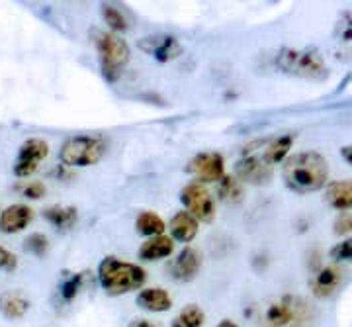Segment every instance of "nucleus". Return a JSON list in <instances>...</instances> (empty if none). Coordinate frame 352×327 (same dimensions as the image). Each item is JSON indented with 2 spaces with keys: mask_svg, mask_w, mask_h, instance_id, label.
<instances>
[{
  "mask_svg": "<svg viewBox=\"0 0 352 327\" xmlns=\"http://www.w3.org/2000/svg\"><path fill=\"white\" fill-rule=\"evenodd\" d=\"M329 176L327 161L315 151L298 153L289 157L282 169L284 184L294 192L309 194L325 187Z\"/></svg>",
  "mask_w": 352,
  "mask_h": 327,
  "instance_id": "nucleus-1",
  "label": "nucleus"
},
{
  "mask_svg": "<svg viewBox=\"0 0 352 327\" xmlns=\"http://www.w3.org/2000/svg\"><path fill=\"white\" fill-rule=\"evenodd\" d=\"M147 280L143 266L116 257H104L98 264V282L108 296H124L131 290L141 288Z\"/></svg>",
  "mask_w": 352,
  "mask_h": 327,
  "instance_id": "nucleus-2",
  "label": "nucleus"
},
{
  "mask_svg": "<svg viewBox=\"0 0 352 327\" xmlns=\"http://www.w3.org/2000/svg\"><path fill=\"white\" fill-rule=\"evenodd\" d=\"M94 45L98 51L102 75L106 81H118L122 71L129 63L131 51L129 45L122 38H118L112 32H94Z\"/></svg>",
  "mask_w": 352,
  "mask_h": 327,
  "instance_id": "nucleus-3",
  "label": "nucleus"
},
{
  "mask_svg": "<svg viewBox=\"0 0 352 327\" xmlns=\"http://www.w3.org/2000/svg\"><path fill=\"white\" fill-rule=\"evenodd\" d=\"M311 312L303 300L296 296H284L268 304L261 314V327H307Z\"/></svg>",
  "mask_w": 352,
  "mask_h": 327,
  "instance_id": "nucleus-4",
  "label": "nucleus"
},
{
  "mask_svg": "<svg viewBox=\"0 0 352 327\" xmlns=\"http://www.w3.org/2000/svg\"><path fill=\"white\" fill-rule=\"evenodd\" d=\"M276 65L280 71H284L288 75L314 78V81H321L329 73L323 57L314 50H289V48H284L276 55Z\"/></svg>",
  "mask_w": 352,
  "mask_h": 327,
  "instance_id": "nucleus-5",
  "label": "nucleus"
},
{
  "mask_svg": "<svg viewBox=\"0 0 352 327\" xmlns=\"http://www.w3.org/2000/svg\"><path fill=\"white\" fill-rule=\"evenodd\" d=\"M106 153V141L98 136H75L61 145L59 159L67 167L96 165Z\"/></svg>",
  "mask_w": 352,
  "mask_h": 327,
  "instance_id": "nucleus-6",
  "label": "nucleus"
},
{
  "mask_svg": "<svg viewBox=\"0 0 352 327\" xmlns=\"http://www.w3.org/2000/svg\"><path fill=\"white\" fill-rule=\"evenodd\" d=\"M180 202L184 204L188 212L196 222H212L215 218V200L212 192L200 182H192L184 187L180 192Z\"/></svg>",
  "mask_w": 352,
  "mask_h": 327,
  "instance_id": "nucleus-7",
  "label": "nucleus"
},
{
  "mask_svg": "<svg viewBox=\"0 0 352 327\" xmlns=\"http://www.w3.org/2000/svg\"><path fill=\"white\" fill-rule=\"evenodd\" d=\"M50 155V145L47 141L39 138L25 139L24 143L18 149V157L14 161L12 173L18 178H25V176L34 175L38 171L39 163Z\"/></svg>",
  "mask_w": 352,
  "mask_h": 327,
  "instance_id": "nucleus-8",
  "label": "nucleus"
},
{
  "mask_svg": "<svg viewBox=\"0 0 352 327\" xmlns=\"http://www.w3.org/2000/svg\"><path fill=\"white\" fill-rule=\"evenodd\" d=\"M186 173L194 176L200 184H206V182L217 184L226 176V161L215 151L198 153L186 165Z\"/></svg>",
  "mask_w": 352,
  "mask_h": 327,
  "instance_id": "nucleus-9",
  "label": "nucleus"
},
{
  "mask_svg": "<svg viewBox=\"0 0 352 327\" xmlns=\"http://www.w3.org/2000/svg\"><path fill=\"white\" fill-rule=\"evenodd\" d=\"M138 45L139 50L151 55L153 59H157L159 63H168L182 53V45L178 43V39L173 38V36H164V34L147 36V38L141 39Z\"/></svg>",
  "mask_w": 352,
  "mask_h": 327,
  "instance_id": "nucleus-10",
  "label": "nucleus"
},
{
  "mask_svg": "<svg viewBox=\"0 0 352 327\" xmlns=\"http://www.w3.org/2000/svg\"><path fill=\"white\" fill-rule=\"evenodd\" d=\"M235 173L241 182H251V184H266L272 178V167L264 163L261 155L245 153L235 165Z\"/></svg>",
  "mask_w": 352,
  "mask_h": 327,
  "instance_id": "nucleus-11",
  "label": "nucleus"
},
{
  "mask_svg": "<svg viewBox=\"0 0 352 327\" xmlns=\"http://www.w3.org/2000/svg\"><path fill=\"white\" fill-rule=\"evenodd\" d=\"M201 268V253L194 247H184L176 255V259L168 266L170 277L178 282H190L198 277Z\"/></svg>",
  "mask_w": 352,
  "mask_h": 327,
  "instance_id": "nucleus-12",
  "label": "nucleus"
},
{
  "mask_svg": "<svg viewBox=\"0 0 352 327\" xmlns=\"http://www.w3.org/2000/svg\"><path fill=\"white\" fill-rule=\"evenodd\" d=\"M344 280V275L340 271L337 264H329V266H323L309 282V288L314 292L317 298H329L333 296L337 290L340 288Z\"/></svg>",
  "mask_w": 352,
  "mask_h": 327,
  "instance_id": "nucleus-13",
  "label": "nucleus"
},
{
  "mask_svg": "<svg viewBox=\"0 0 352 327\" xmlns=\"http://www.w3.org/2000/svg\"><path fill=\"white\" fill-rule=\"evenodd\" d=\"M34 212L25 204H12L0 214V233H18L32 224Z\"/></svg>",
  "mask_w": 352,
  "mask_h": 327,
  "instance_id": "nucleus-14",
  "label": "nucleus"
},
{
  "mask_svg": "<svg viewBox=\"0 0 352 327\" xmlns=\"http://www.w3.org/2000/svg\"><path fill=\"white\" fill-rule=\"evenodd\" d=\"M135 304L147 312L161 314V312H168L173 308V298L164 288H143L138 292Z\"/></svg>",
  "mask_w": 352,
  "mask_h": 327,
  "instance_id": "nucleus-15",
  "label": "nucleus"
},
{
  "mask_svg": "<svg viewBox=\"0 0 352 327\" xmlns=\"http://www.w3.org/2000/svg\"><path fill=\"white\" fill-rule=\"evenodd\" d=\"M175 251V241L168 235H157V238H149L141 245L139 249V257L143 261H161L170 257Z\"/></svg>",
  "mask_w": 352,
  "mask_h": 327,
  "instance_id": "nucleus-16",
  "label": "nucleus"
},
{
  "mask_svg": "<svg viewBox=\"0 0 352 327\" xmlns=\"http://www.w3.org/2000/svg\"><path fill=\"white\" fill-rule=\"evenodd\" d=\"M292 145H294V136L288 134V136H280V138L266 141V147L258 153H261V159H263L264 163L268 165V167H274V165L282 163L288 157Z\"/></svg>",
  "mask_w": 352,
  "mask_h": 327,
  "instance_id": "nucleus-17",
  "label": "nucleus"
},
{
  "mask_svg": "<svg viewBox=\"0 0 352 327\" xmlns=\"http://www.w3.org/2000/svg\"><path fill=\"white\" fill-rule=\"evenodd\" d=\"M170 233H173V241L190 243L198 233V222L188 212H176L170 220Z\"/></svg>",
  "mask_w": 352,
  "mask_h": 327,
  "instance_id": "nucleus-18",
  "label": "nucleus"
},
{
  "mask_svg": "<svg viewBox=\"0 0 352 327\" xmlns=\"http://www.w3.org/2000/svg\"><path fill=\"white\" fill-rule=\"evenodd\" d=\"M30 310V300L20 292H2L0 294V314L8 319H20Z\"/></svg>",
  "mask_w": 352,
  "mask_h": 327,
  "instance_id": "nucleus-19",
  "label": "nucleus"
},
{
  "mask_svg": "<svg viewBox=\"0 0 352 327\" xmlns=\"http://www.w3.org/2000/svg\"><path fill=\"white\" fill-rule=\"evenodd\" d=\"M325 200L329 206H333L337 210L352 208V180L331 182L325 190Z\"/></svg>",
  "mask_w": 352,
  "mask_h": 327,
  "instance_id": "nucleus-20",
  "label": "nucleus"
},
{
  "mask_svg": "<svg viewBox=\"0 0 352 327\" xmlns=\"http://www.w3.org/2000/svg\"><path fill=\"white\" fill-rule=\"evenodd\" d=\"M76 208L73 206H59V204H53L50 208H45L43 218L50 222L51 226L61 229V231H69L71 227L76 224Z\"/></svg>",
  "mask_w": 352,
  "mask_h": 327,
  "instance_id": "nucleus-21",
  "label": "nucleus"
},
{
  "mask_svg": "<svg viewBox=\"0 0 352 327\" xmlns=\"http://www.w3.org/2000/svg\"><path fill=\"white\" fill-rule=\"evenodd\" d=\"M135 229L145 238H157L163 235L164 222L157 212H141L135 220Z\"/></svg>",
  "mask_w": 352,
  "mask_h": 327,
  "instance_id": "nucleus-22",
  "label": "nucleus"
},
{
  "mask_svg": "<svg viewBox=\"0 0 352 327\" xmlns=\"http://www.w3.org/2000/svg\"><path fill=\"white\" fill-rule=\"evenodd\" d=\"M206 321V314L200 306L196 304H188L184 306L178 314L175 315L170 327H201Z\"/></svg>",
  "mask_w": 352,
  "mask_h": 327,
  "instance_id": "nucleus-23",
  "label": "nucleus"
},
{
  "mask_svg": "<svg viewBox=\"0 0 352 327\" xmlns=\"http://www.w3.org/2000/svg\"><path fill=\"white\" fill-rule=\"evenodd\" d=\"M217 196L219 200L239 202L243 198V182L237 176L226 175L217 182Z\"/></svg>",
  "mask_w": 352,
  "mask_h": 327,
  "instance_id": "nucleus-24",
  "label": "nucleus"
},
{
  "mask_svg": "<svg viewBox=\"0 0 352 327\" xmlns=\"http://www.w3.org/2000/svg\"><path fill=\"white\" fill-rule=\"evenodd\" d=\"M102 18H104L106 25L113 32H127L129 30L126 14L122 12L120 8H116L113 4H104L102 6Z\"/></svg>",
  "mask_w": 352,
  "mask_h": 327,
  "instance_id": "nucleus-25",
  "label": "nucleus"
},
{
  "mask_svg": "<svg viewBox=\"0 0 352 327\" xmlns=\"http://www.w3.org/2000/svg\"><path fill=\"white\" fill-rule=\"evenodd\" d=\"M85 277H87L85 273H78V275H73V277H69L61 282L59 296H61L63 302H73L75 300L80 288H82V284H85Z\"/></svg>",
  "mask_w": 352,
  "mask_h": 327,
  "instance_id": "nucleus-26",
  "label": "nucleus"
},
{
  "mask_svg": "<svg viewBox=\"0 0 352 327\" xmlns=\"http://www.w3.org/2000/svg\"><path fill=\"white\" fill-rule=\"evenodd\" d=\"M24 249L36 257H43L50 249V240L43 233H32L24 240Z\"/></svg>",
  "mask_w": 352,
  "mask_h": 327,
  "instance_id": "nucleus-27",
  "label": "nucleus"
},
{
  "mask_svg": "<svg viewBox=\"0 0 352 327\" xmlns=\"http://www.w3.org/2000/svg\"><path fill=\"white\" fill-rule=\"evenodd\" d=\"M16 268H18V257L12 251H8L6 247L0 245V271L12 273Z\"/></svg>",
  "mask_w": 352,
  "mask_h": 327,
  "instance_id": "nucleus-28",
  "label": "nucleus"
},
{
  "mask_svg": "<svg viewBox=\"0 0 352 327\" xmlns=\"http://www.w3.org/2000/svg\"><path fill=\"white\" fill-rule=\"evenodd\" d=\"M331 257L335 261H352V240H346L339 243V245H335L331 249Z\"/></svg>",
  "mask_w": 352,
  "mask_h": 327,
  "instance_id": "nucleus-29",
  "label": "nucleus"
},
{
  "mask_svg": "<svg viewBox=\"0 0 352 327\" xmlns=\"http://www.w3.org/2000/svg\"><path fill=\"white\" fill-rule=\"evenodd\" d=\"M20 192H22V196L30 198V200H39L45 196V187L41 182H30V184L20 187Z\"/></svg>",
  "mask_w": 352,
  "mask_h": 327,
  "instance_id": "nucleus-30",
  "label": "nucleus"
},
{
  "mask_svg": "<svg viewBox=\"0 0 352 327\" xmlns=\"http://www.w3.org/2000/svg\"><path fill=\"white\" fill-rule=\"evenodd\" d=\"M352 231V214H340L335 222V233H351Z\"/></svg>",
  "mask_w": 352,
  "mask_h": 327,
  "instance_id": "nucleus-31",
  "label": "nucleus"
},
{
  "mask_svg": "<svg viewBox=\"0 0 352 327\" xmlns=\"http://www.w3.org/2000/svg\"><path fill=\"white\" fill-rule=\"evenodd\" d=\"M127 327H157L153 321H149V319H133L131 324Z\"/></svg>",
  "mask_w": 352,
  "mask_h": 327,
  "instance_id": "nucleus-32",
  "label": "nucleus"
},
{
  "mask_svg": "<svg viewBox=\"0 0 352 327\" xmlns=\"http://www.w3.org/2000/svg\"><path fill=\"white\" fill-rule=\"evenodd\" d=\"M342 159L346 161V163L352 165V145H346V147H342Z\"/></svg>",
  "mask_w": 352,
  "mask_h": 327,
  "instance_id": "nucleus-33",
  "label": "nucleus"
},
{
  "mask_svg": "<svg viewBox=\"0 0 352 327\" xmlns=\"http://www.w3.org/2000/svg\"><path fill=\"white\" fill-rule=\"evenodd\" d=\"M217 327H239V326H237L235 321H231V319H223V321H221Z\"/></svg>",
  "mask_w": 352,
  "mask_h": 327,
  "instance_id": "nucleus-34",
  "label": "nucleus"
}]
</instances>
